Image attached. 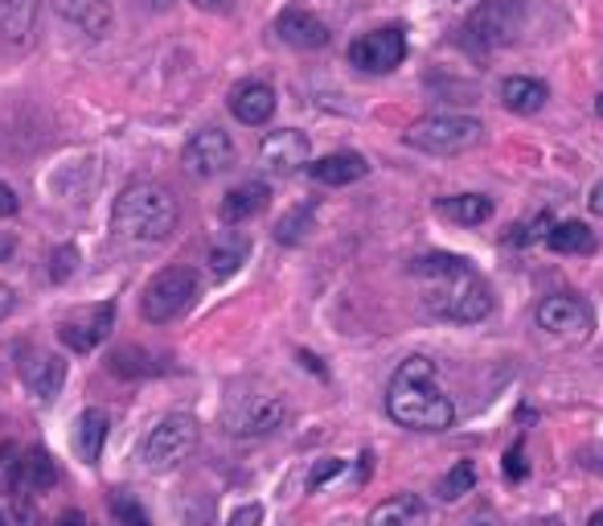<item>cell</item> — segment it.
<instances>
[{
    "label": "cell",
    "instance_id": "cell-1",
    "mask_svg": "<svg viewBox=\"0 0 603 526\" xmlns=\"http://www.w3.org/2000/svg\"><path fill=\"white\" fill-rule=\"evenodd\" d=\"M411 276L423 284V304L439 321H456V325H476L493 313V288L476 272L464 255H423L415 260Z\"/></svg>",
    "mask_w": 603,
    "mask_h": 526
},
{
    "label": "cell",
    "instance_id": "cell-2",
    "mask_svg": "<svg viewBox=\"0 0 603 526\" xmlns=\"http://www.w3.org/2000/svg\"><path fill=\"white\" fill-rule=\"evenodd\" d=\"M386 412L394 424L411 433H448L456 424V403L452 394L439 387L436 362L431 358H406L399 371L390 375L386 387Z\"/></svg>",
    "mask_w": 603,
    "mask_h": 526
},
{
    "label": "cell",
    "instance_id": "cell-3",
    "mask_svg": "<svg viewBox=\"0 0 603 526\" xmlns=\"http://www.w3.org/2000/svg\"><path fill=\"white\" fill-rule=\"evenodd\" d=\"M177 223H181V202L161 181H131L111 210V230L128 243H165Z\"/></svg>",
    "mask_w": 603,
    "mask_h": 526
},
{
    "label": "cell",
    "instance_id": "cell-4",
    "mask_svg": "<svg viewBox=\"0 0 603 526\" xmlns=\"http://www.w3.org/2000/svg\"><path fill=\"white\" fill-rule=\"evenodd\" d=\"M526 29V0H480L460 25L468 54H493Z\"/></svg>",
    "mask_w": 603,
    "mask_h": 526
},
{
    "label": "cell",
    "instance_id": "cell-5",
    "mask_svg": "<svg viewBox=\"0 0 603 526\" xmlns=\"http://www.w3.org/2000/svg\"><path fill=\"white\" fill-rule=\"evenodd\" d=\"M485 140V124L473 115H423L406 128V145L431 156H460V152H473Z\"/></svg>",
    "mask_w": 603,
    "mask_h": 526
},
{
    "label": "cell",
    "instance_id": "cell-6",
    "mask_svg": "<svg viewBox=\"0 0 603 526\" xmlns=\"http://www.w3.org/2000/svg\"><path fill=\"white\" fill-rule=\"evenodd\" d=\"M198 301V272L193 267H161L152 280L145 284V297H140V309L152 325H168L177 321L181 313H189Z\"/></svg>",
    "mask_w": 603,
    "mask_h": 526
},
{
    "label": "cell",
    "instance_id": "cell-7",
    "mask_svg": "<svg viewBox=\"0 0 603 526\" xmlns=\"http://www.w3.org/2000/svg\"><path fill=\"white\" fill-rule=\"evenodd\" d=\"M198 449V419L193 415H165L145 440V465L156 473L177 469L189 452Z\"/></svg>",
    "mask_w": 603,
    "mask_h": 526
},
{
    "label": "cell",
    "instance_id": "cell-8",
    "mask_svg": "<svg viewBox=\"0 0 603 526\" xmlns=\"http://www.w3.org/2000/svg\"><path fill=\"white\" fill-rule=\"evenodd\" d=\"M402 58H406L402 25H382V29H369L357 41H349V62L366 75H390L402 66Z\"/></svg>",
    "mask_w": 603,
    "mask_h": 526
},
{
    "label": "cell",
    "instance_id": "cell-9",
    "mask_svg": "<svg viewBox=\"0 0 603 526\" xmlns=\"http://www.w3.org/2000/svg\"><path fill=\"white\" fill-rule=\"evenodd\" d=\"M533 321H538V329H547L550 338H563V341H583L591 334V325H595L587 301L570 297V292L547 297V301L533 309Z\"/></svg>",
    "mask_w": 603,
    "mask_h": 526
},
{
    "label": "cell",
    "instance_id": "cell-10",
    "mask_svg": "<svg viewBox=\"0 0 603 526\" xmlns=\"http://www.w3.org/2000/svg\"><path fill=\"white\" fill-rule=\"evenodd\" d=\"M235 140H230V132L222 128H201L193 132L189 140H185L181 149V165L193 177H218V173H226L230 165H235Z\"/></svg>",
    "mask_w": 603,
    "mask_h": 526
},
{
    "label": "cell",
    "instance_id": "cell-11",
    "mask_svg": "<svg viewBox=\"0 0 603 526\" xmlns=\"http://www.w3.org/2000/svg\"><path fill=\"white\" fill-rule=\"evenodd\" d=\"M111 325H115V304L111 301L87 304V309H78L71 317H62L58 338H62V346L74 350V354H91L95 346L111 334Z\"/></svg>",
    "mask_w": 603,
    "mask_h": 526
},
{
    "label": "cell",
    "instance_id": "cell-12",
    "mask_svg": "<svg viewBox=\"0 0 603 526\" xmlns=\"http://www.w3.org/2000/svg\"><path fill=\"white\" fill-rule=\"evenodd\" d=\"M309 156H312L309 136L296 128L272 132V136L259 145V165L267 173H275V177H288V173H296L300 165H309Z\"/></svg>",
    "mask_w": 603,
    "mask_h": 526
},
{
    "label": "cell",
    "instance_id": "cell-13",
    "mask_svg": "<svg viewBox=\"0 0 603 526\" xmlns=\"http://www.w3.org/2000/svg\"><path fill=\"white\" fill-rule=\"evenodd\" d=\"M288 419V403L279 394H255L247 399L235 415H230V433L235 436H272L275 428H284Z\"/></svg>",
    "mask_w": 603,
    "mask_h": 526
},
{
    "label": "cell",
    "instance_id": "cell-14",
    "mask_svg": "<svg viewBox=\"0 0 603 526\" xmlns=\"http://www.w3.org/2000/svg\"><path fill=\"white\" fill-rule=\"evenodd\" d=\"M275 34L296 50H325L329 46V25L309 9H284L275 17Z\"/></svg>",
    "mask_w": 603,
    "mask_h": 526
},
{
    "label": "cell",
    "instance_id": "cell-15",
    "mask_svg": "<svg viewBox=\"0 0 603 526\" xmlns=\"http://www.w3.org/2000/svg\"><path fill=\"white\" fill-rule=\"evenodd\" d=\"M230 112H235L238 124H251V128H263L275 115V91L259 78H247L230 91Z\"/></svg>",
    "mask_w": 603,
    "mask_h": 526
},
{
    "label": "cell",
    "instance_id": "cell-16",
    "mask_svg": "<svg viewBox=\"0 0 603 526\" xmlns=\"http://www.w3.org/2000/svg\"><path fill=\"white\" fill-rule=\"evenodd\" d=\"M21 383H25L37 399H54V394L62 391V383H66V362L58 354H46V350L25 354V362H21Z\"/></svg>",
    "mask_w": 603,
    "mask_h": 526
},
{
    "label": "cell",
    "instance_id": "cell-17",
    "mask_svg": "<svg viewBox=\"0 0 603 526\" xmlns=\"http://www.w3.org/2000/svg\"><path fill=\"white\" fill-rule=\"evenodd\" d=\"M309 173L316 186H353V181H362L369 173V161L362 152H329Z\"/></svg>",
    "mask_w": 603,
    "mask_h": 526
},
{
    "label": "cell",
    "instance_id": "cell-18",
    "mask_svg": "<svg viewBox=\"0 0 603 526\" xmlns=\"http://www.w3.org/2000/svg\"><path fill=\"white\" fill-rule=\"evenodd\" d=\"M366 526H427V502L419 493H394L369 510Z\"/></svg>",
    "mask_w": 603,
    "mask_h": 526
},
{
    "label": "cell",
    "instance_id": "cell-19",
    "mask_svg": "<svg viewBox=\"0 0 603 526\" xmlns=\"http://www.w3.org/2000/svg\"><path fill=\"white\" fill-rule=\"evenodd\" d=\"M108 415L99 412V408H87V412L74 419V452H78V461L83 465H99V456H103V444H108Z\"/></svg>",
    "mask_w": 603,
    "mask_h": 526
},
{
    "label": "cell",
    "instance_id": "cell-20",
    "mask_svg": "<svg viewBox=\"0 0 603 526\" xmlns=\"http://www.w3.org/2000/svg\"><path fill=\"white\" fill-rule=\"evenodd\" d=\"M547 83L542 78H526V75H513L501 83V103L510 108L513 115H533L547 108Z\"/></svg>",
    "mask_w": 603,
    "mask_h": 526
},
{
    "label": "cell",
    "instance_id": "cell-21",
    "mask_svg": "<svg viewBox=\"0 0 603 526\" xmlns=\"http://www.w3.org/2000/svg\"><path fill=\"white\" fill-rule=\"evenodd\" d=\"M62 17L78 25L87 38H108L111 34V4L108 0H58Z\"/></svg>",
    "mask_w": 603,
    "mask_h": 526
},
{
    "label": "cell",
    "instance_id": "cell-22",
    "mask_svg": "<svg viewBox=\"0 0 603 526\" xmlns=\"http://www.w3.org/2000/svg\"><path fill=\"white\" fill-rule=\"evenodd\" d=\"M267 198H272V189L263 186V181H242L235 186L226 198H222V223H247V218H255L259 210L267 206Z\"/></svg>",
    "mask_w": 603,
    "mask_h": 526
},
{
    "label": "cell",
    "instance_id": "cell-23",
    "mask_svg": "<svg viewBox=\"0 0 603 526\" xmlns=\"http://www.w3.org/2000/svg\"><path fill=\"white\" fill-rule=\"evenodd\" d=\"M436 214L456 226H480L493 218V198L485 193H456V198H439Z\"/></svg>",
    "mask_w": 603,
    "mask_h": 526
},
{
    "label": "cell",
    "instance_id": "cell-24",
    "mask_svg": "<svg viewBox=\"0 0 603 526\" xmlns=\"http://www.w3.org/2000/svg\"><path fill=\"white\" fill-rule=\"evenodd\" d=\"M547 247L550 251H558V255H591L595 251V230L579 218H570V223H558L547 230Z\"/></svg>",
    "mask_w": 603,
    "mask_h": 526
},
{
    "label": "cell",
    "instance_id": "cell-25",
    "mask_svg": "<svg viewBox=\"0 0 603 526\" xmlns=\"http://www.w3.org/2000/svg\"><path fill=\"white\" fill-rule=\"evenodd\" d=\"M37 25V0H0V29L4 38L25 46Z\"/></svg>",
    "mask_w": 603,
    "mask_h": 526
},
{
    "label": "cell",
    "instance_id": "cell-26",
    "mask_svg": "<svg viewBox=\"0 0 603 526\" xmlns=\"http://www.w3.org/2000/svg\"><path fill=\"white\" fill-rule=\"evenodd\" d=\"M247 255H251V243L242 239V235H230V239H222L214 251H210V272H214V280H230L238 267L247 263Z\"/></svg>",
    "mask_w": 603,
    "mask_h": 526
},
{
    "label": "cell",
    "instance_id": "cell-27",
    "mask_svg": "<svg viewBox=\"0 0 603 526\" xmlns=\"http://www.w3.org/2000/svg\"><path fill=\"white\" fill-rule=\"evenodd\" d=\"M21 481H25V489H34V493L54 489L58 469H54V461H50V452L46 449L25 452V461H21Z\"/></svg>",
    "mask_w": 603,
    "mask_h": 526
},
{
    "label": "cell",
    "instance_id": "cell-28",
    "mask_svg": "<svg viewBox=\"0 0 603 526\" xmlns=\"http://www.w3.org/2000/svg\"><path fill=\"white\" fill-rule=\"evenodd\" d=\"M473 489H476V465L473 461H456L452 469L439 477L436 493H439V502H460V498L473 493Z\"/></svg>",
    "mask_w": 603,
    "mask_h": 526
},
{
    "label": "cell",
    "instance_id": "cell-29",
    "mask_svg": "<svg viewBox=\"0 0 603 526\" xmlns=\"http://www.w3.org/2000/svg\"><path fill=\"white\" fill-rule=\"evenodd\" d=\"M111 514H115V523L120 526H152L148 510L140 506L131 493H124V489H115V493H111Z\"/></svg>",
    "mask_w": 603,
    "mask_h": 526
},
{
    "label": "cell",
    "instance_id": "cell-30",
    "mask_svg": "<svg viewBox=\"0 0 603 526\" xmlns=\"http://www.w3.org/2000/svg\"><path fill=\"white\" fill-rule=\"evenodd\" d=\"M309 223H312V206H296L288 218H279V226H275V239L279 243H300L304 235H309Z\"/></svg>",
    "mask_w": 603,
    "mask_h": 526
},
{
    "label": "cell",
    "instance_id": "cell-31",
    "mask_svg": "<svg viewBox=\"0 0 603 526\" xmlns=\"http://www.w3.org/2000/svg\"><path fill=\"white\" fill-rule=\"evenodd\" d=\"M21 452L17 444H0V489H9V493H17L21 489Z\"/></svg>",
    "mask_w": 603,
    "mask_h": 526
},
{
    "label": "cell",
    "instance_id": "cell-32",
    "mask_svg": "<svg viewBox=\"0 0 603 526\" xmlns=\"http://www.w3.org/2000/svg\"><path fill=\"white\" fill-rule=\"evenodd\" d=\"M78 272V247L66 243V247H58L54 251V267H50V276H54L58 284H66Z\"/></svg>",
    "mask_w": 603,
    "mask_h": 526
},
{
    "label": "cell",
    "instance_id": "cell-33",
    "mask_svg": "<svg viewBox=\"0 0 603 526\" xmlns=\"http://www.w3.org/2000/svg\"><path fill=\"white\" fill-rule=\"evenodd\" d=\"M341 469H346V461H337V456H325V461H321V465L309 473V489H321L325 481H332V477H337Z\"/></svg>",
    "mask_w": 603,
    "mask_h": 526
},
{
    "label": "cell",
    "instance_id": "cell-34",
    "mask_svg": "<svg viewBox=\"0 0 603 526\" xmlns=\"http://www.w3.org/2000/svg\"><path fill=\"white\" fill-rule=\"evenodd\" d=\"M226 526H263V506H255V502L251 506H238Z\"/></svg>",
    "mask_w": 603,
    "mask_h": 526
},
{
    "label": "cell",
    "instance_id": "cell-35",
    "mask_svg": "<svg viewBox=\"0 0 603 526\" xmlns=\"http://www.w3.org/2000/svg\"><path fill=\"white\" fill-rule=\"evenodd\" d=\"M505 473H510L513 481L526 477V449H522V444H513V449L505 452Z\"/></svg>",
    "mask_w": 603,
    "mask_h": 526
},
{
    "label": "cell",
    "instance_id": "cell-36",
    "mask_svg": "<svg viewBox=\"0 0 603 526\" xmlns=\"http://www.w3.org/2000/svg\"><path fill=\"white\" fill-rule=\"evenodd\" d=\"M17 193H13V189L4 186V181H0V218H13V214H17Z\"/></svg>",
    "mask_w": 603,
    "mask_h": 526
},
{
    "label": "cell",
    "instance_id": "cell-37",
    "mask_svg": "<svg viewBox=\"0 0 603 526\" xmlns=\"http://www.w3.org/2000/svg\"><path fill=\"white\" fill-rule=\"evenodd\" d=\"M198 9H205V13H222V17H230L235 13V0H193Z\"/></svg>",
    "mask_w": 603,
    "mask_h": 526
},
{
    "label": "cell",
    "instance_id": "cell-38",
    "mask_svg": "<svg viewBox=\"0 0 603 526\" xmlns=\"http://www.w3.org/2000/svg\"><path fill=\"white\" fill-rule=\"evenodd\" d=\"M587 210H591L595 218H603V177L591 186V193H587Z\"/></svg>",
    "mask_w": 603,
    "mask_h": 526
},
{
    "label": "cell",
    "instance_id": "cell-39",
    "mask_svg": "<svg viewBox=\"0 0 603 526\" xmlns=\"http://www.w3.org/2000/svg\"><path fill=\"white\" fill-rule=\"evenodd\" d=\"M468 526H501V518H497L493 510H485V514H473V518H468Z\"/></svg>",
    "mask_w": 603,
    "mask_h": 526
},
{
    "label": "cell",
    "instance_id": "cell-40",
    "mask_svg": "<svg viewBox=\"0 0 603 526\" xmlns=\"http://www.w3.org/2000/svg\"><path fill=\"white\" fill-rule=\"evenodd\" d=\"M9 313H13V292H9L4 284H0V321L9 317Z\"/></svg>",
    "mask_w": 603,
    "mask_h": 526
},
{
    "label": "cell",
    "instance_id": "cell-41",
    "mask_svg": "<svg viewBox=\"0 0 603 526\" xmlns=\"http://www.w3.org/2000/svg\"><path fill=\"white\" fill-rule=\"evenodd\" d=\"M54 526H83V514H78V510H66V514H62Z\"/></svg>",
    "mask_w": 603,
    "mask_h": 526
},
{
    "label": "cell",
    "instance_id": "cell-42",
    "mask_svg": "<svg viewBox=\"0 0 603 526\" xmlns=\"http://www.w3.org/2000/svg\"><path fill=\"white\" fill-rule=\"evenodd\" d=\"M587 526H603V510H595V514L587 518Z\"/></svg>",
    "mask_w": 603,
    "mask_h": 526
},
{
    "label": "cell",
    "instance_id": "cell-43",
    "mask_svg": "<svg viewBox=\"0 0 603 526\" xmlns=\"http://www.w3.org/2000/svg\"><path fill=\"white\" fill-rule=\"evenodd\" d=\"M0 526H4V514H0Z\"/></svg>",
    "mask_w": 603,
    "mask_h": 526
}]
</instances>
